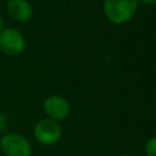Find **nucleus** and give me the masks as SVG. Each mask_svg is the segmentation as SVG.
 <instances>
[{"mask_svg": "<svg viewBox=\"0 0 156 156\" xmlns=\"http://www.w3.org/2000/svg\"><path fill=\"white\" fill-rule=\"evenodd\" d=\"M138 0H104L102 9L111 23L123 24L132 20L138 10Z\"/></svg>", "mask_w": 156, "mask_h": 156, "instance_id": "f257e3e1", "label": "nucleus"}, {"mask_svg": "<svg viewBox=\"0 0 156 156\" xmlns=\"http://www.w3.org/2000/svg\"><path fill=\"white\" fill-rule=\"evenodd\" d=\"M0 151L4 156H32L33 146L23 134L6 132L0 138Z\"/></svg>", "mask_w": 156, "mask_h": 156, "instance_id": "f03ea898", "label": "nucleus"}, {"mask_svg": "<svg viewBox=\"0 0 156 156\" xmlns=\"http://www.w3.org/2000/svg\"><path fill=\"white\" fill-rule=\"evenodd\" d=\"M27 45L23 33L13 27H5L0 32V52L6 56L21 55Z\"/></svg>", "mask_w": 156, "mask_h": 156, "instance_id": "7ed1b4c3", "label": "nucleus"}, {"mask_svg": "<svg viewBox=\"0 0 156 156\" xmlns=\"http://www.w3.org/2000/svg\"><path fill=\"white\" fill-rule=\"evenodd\" d=\"M33 134L39 144L50 146V145H55L61 139L62 127L58 122L46 117L35 123L33 128Z\"/></svg>", "mask_w": 156, "mask_h": 156, "instance_id": "20e7f679", "label": "nucleus"}, {"mask_svg": "<svg viewBox=\"0 0 156 156\" xmlns=\"http://www.w3.org/2000/svg\"><path fill=\"white\" fill-rule=\"evenodd\" d=\"M43 110L48 118L60 122L69 115V104L61 95H50L44 100Z\"/></svg>", "mask_w": 156, "mask_h": 156, "instance_id": "39448f33", "label": "nucleus"}, {"mask_svg": "<svg viewBox=\"0 0 156 156\" xmlns=\"http://www.w3.org/2000/svg\"><path fill=\"white\" fill-rule=\"evenodd\" d=\"M5 7L7 15L20 23L28 22L34 15V9L29 0H7Z\"/></svg>", "mask_w": 156, "mask_h": 156, "instance_id": "423d86ee", "label": "nucleus"}, {"mask_svg": "<svg viewBox=\"0 0 156 156\" xmlns=\"http://www.w3.org/2000/svg\"><path fill=\"white\" fill-rule=\"evenodd\" d=\"M145 155L146 156H156V135L150 138L145 144Z\"/></svg>", "mask_w": 156, "mask_h": 156, "instance_id": "0eeeda50", "label": "nucleus"}, {"mask_svg": "<svg viewBox=\"0 0 156 156\" xmlns=\"http://www.w3.org/2000/svg\"><path fill=\"white\" fill-rule=\"evenodd\" d=\"M7 128H9V117L2 112L0 111V134H5L7 132Z\"/></svg>", "mask_w": 156, "mask_h": 156, "instance_id": "6e6552de", "label": "nucleus"}, {"mask_svg": "<svg viewBox=\"0 0 156 156\" xmlns=\"http://www.w3.org/2000/svg\"><path fill=\"white\" fill-rule=\"evenodd\" d=\"M138 2H141L144 5H154L156 4V0H138Z\"/></svg>", "mask_w": 156, "mask_h": 156, "instance_id": "1a4fd4ad", "label": "nucleus"}, {"mask_svg": "<svg viewBox=\"0 0 156 156\" xmlns=\"http://www.w3.org/2000/svg\"><path fill=\"white\" fill-rule=\"evenodd\" d=\"M5 27H6V26H5V20H4V17L0 15V32H1Z\"/></svg>", "mask_w": 156, "mask_h": 156, "instance_id": "9d476101", "label": "nucleus"}, {"mask_svg": "<svg viewBox=\"0 0 156 156\" xmlns=\"http://www.w3.org/2000/svg\"><path fill=\"white\" fill-rule=\"evenodd\" d=\"M119 156H133V155H129V154H122V155H119Z\"/></svg>", "mask_w": 156, "mask_h": 156, "instance_id": "9b49d317", "label": "nucleus"}]
</instances>
